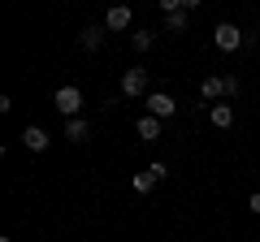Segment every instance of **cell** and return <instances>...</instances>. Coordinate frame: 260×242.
<instances>
[{
	"label": "cell",
	"instance_id": "cell-1",
	"mask_svg": "<svg viewBox=\"0 0 260 242\" xmlns=\"http://www.w3.org/2000/svg\"><path fill=\"white\" fill-rule=\"evenodd\" d=\"M121 95H126V100H139V95H148V69L130 65L126 74H121Z\"/></svg>",
	"mask_w": 260,
	"mask_h": 242
},
{
	"label": "cell",
	"instance_id": "cell-2",
	"mask_svg": "<svg viewBox=\"0 0 260 242\" xmlns=\"http://www.w3.org/2000/svg\"><path fill=\"white\" fill-rule=\"evenodd\" d=\"M213 44L221 48V52H239V48L247 44V35H243L239 26H230V22H221V26L213 30Z\"/></svg>",
	"mask_w": 260,
	"mask_h": 242
},
{
	"label": "cell",
	"instance_id": "cell-3",
	"mask_svg": "<svg viewBox=\"0 0 260 242\" xmlns=\"http://www.w3.org/2000/svg\"><path fill=\"white\" fill-rule=\"evenodd\" d=\"M56 112H65V117H78V108H83V91L78 87H61V91L52 95Z\"/></svg>",
	"mask_w": 260,
	"mask_h": 242
},
{
	"label": "cell",
	"instance_id": "cell-4",
	"mask_svg": "<svg viewBox=\"0 0 260 242\" xmlns=\"http://www.w3.org/2000/svg\"><path fill=\"white\" fill-rule=\"evenodd\" d=\"M148 112H152V117H160V121H169L178 112V100H174V95H165V91H152L148 95Z\"/></svg>",
	"mask_w": 260,
	"mask_h": 242
},
{
	"label": "cell",
	"instance_id": "cell-5",
	"mask_svg": "<svg viewBox=\"0 0 260 242\" xmlns=\"http://www.w3.org/2000/svg\"><path fill=\"white\" fill-rule=\"evenodd\" d=\"M208 121H213L217 130H230L234 126V104H213L208 108Z\"/></svg>",
	"mask_w": 260,
	"mask_h": 242
},
{
	"label": "cell",
	"instance_id": "cell-6",
	"mask_svg": "<svg viewBox=\"0 0 260 242\" xmlns=\"http://www.w3.org/2000/svg\"><path fill=\"white\" fill-rule=\"evenodd\" d=\"M22 143H26L30 151H44L52 139H48V130H44V126H26V130H22Z\"/></svg>",
	"mask_w": 260,
	"mask_h": 242
},
{
	"label": "cell",
	"instance_id": "cell-7",
	"mask_svg": "<svg viewBox=\"0 0 260 242\" xmlns=\"http://www.w3.org/2000/svg\"><path fill=\"white\" fill-rule=\"evenodd\" d=\"M104 26L109 30H130V5H113L109 18H104Z\"/></svg>",
	"mask_w": 260,
	"mask_h": 242
},
{
	"label": "cell",
	"instance_id": "cell-8",
	"mask_svg": "<svg viewBox=\"0 0 260 242\" xmlns=\"http://www.w3.org/2000/svg\"><path fill=\"white\" fill-rule=\"evenodd\" d=\"M135 130H139L143 143H156V139H160V117H152V112H148V117H139V126H135Z\"/></svg>",
	"mask_w": 260,
	"mask_h": 242
},
{
	"label": "cell",
	"instance_id": "cell-9",
	"mask_svg": "<svg viewBox=\"0 0 260 242\" xmlns=\"http://www.w3.org/2000/svg\"><path fill=\"white\" fill-rule=\"evenodd\" d=\"M200 95H204V100H221V95H225V83H221V74H208L204 78V83H200Z\"/></svg>",
	"mask_w": 260,
	"mask_h": 242
},
{
	"label": "cell",
	"instance_id": "cell-10",
	"mask_svg": "<svg viewBox=\"0 0 260 242\" xmlns=\"http://www.w3.org/2000/svg\"><path fill=\"white\" fill-rule=\"evenodd\" d=\"M87 134H91V126H87L83 117H70V126H65V139H70V143H87Z\"/></svg>",
	"mask_w": 260,
	"mask_h": 242
},
{
	"label": "cell",
	"instance_id": "cell-11",
	"mask_svg": "<svg viewBox=\"0 0 260 242\" xmlns=\"http://www.w3.org/2000/svg\"><path fill=\"white\" fill-rule=\"evenodd\" d=\"M100 44H104V30L100 26H87L83 35H78V48H83V52H95Z\"/></svg>",
	"mask_w": 260,
	"mask_h": 242
},
{
	"label": "cell",
	"instance_id": "cell-12",
	"mask_svg": "<svg viewBox=\"0 0 260 242\" xmlns=\"http://www.w3.org/2000/svg\"><path fill=\"white\" fill-rule=\"evenodd\" d=\"M156 182H160V177H156V173H152V169H148V173H135V177H130V186L139 190V195H148V190H152V186H156Z\"/></svg>",
	"mask_w": 260,
	"mask_h": 242
},
{
	"label": "cell",
	"instance_id": "cell-13",
	"mask_svg": "<svg viewBox=\"0 0 260 242\" xmlns=\"http://www.w3.org/2000/svg\"><path fill=\"white\" fill-rule=\"evenodd\" d=\"M186 22H191V18H186V9L165 13V30H174V35H178V30H186Z\"/></svg>",
	"mask_w": 260,
	"mask_h": 242
},
{
	"label": "cell",
	"instance_id": "cell-14",
	"mask_svg": "<svg viewBox=\"0 0 260 242\" xmlns=\"http://www.w3.org/2000/svg\"><path fill=\"white\" fill-rule=\"evenodd\" d=\"M130 44L139 48V52H148V48L156 44V35H152V30H135V35H130Z\"/></svg>",
	"mask_w": 260,
	"mask_h": 242
},
{
	"label": "cell",
	"instance_id": "cell-15",
	"mask_svg": "<svg viewBox=\"0 0 260 242\" xmlns=\"http://www.w3.org/2000/svg\"><path fill=\"white\" fill-rule=\"evenodd\" d=\"M221 83H225V95L234 100V95H239V78H234V74H221Z\"/></svg>",
	"mask_w": 260,
	"mask_h": 242
},
{
	"label": "cell",
	"instance_id": "cell-16",
	"mask_svg": "<svg viewBox=\"0 0 260 242\" xmlns=\"http://www.w3.org/2000/svg\"><path fill=\"white\" fill-rule=\"evenodd\" d=\"M182 9V0H160V13H178Z\"/></svg>",
	"mask_w": 260,
	"mask_h": 242
},
{
	"label": "cell",
	"instance_id": "cell-17",
	"mask_svg": "<svg viewBox=\"0 0 260 242\" xmlns=\"http://www.w3.org/2000/svg\"><path fill=\"white\" fill-rule=\"evenodd\" d=\"M247 208H251V212H256V216H260V190H256V195H251V199H247Z\"/></svg>",
	"mask_w": 260,
	"mask_h": 242
},
{
	"label": "cell",
	"instance_id": "cell-18",
	"mask_svg": "<svg viewBox=\"0 0 260 242\" xmlns=\"http://www.w3.org/2000/svg\"><path fill=\"white\" fill-rule=\"evenodd\" d=\"M200 5H204V0H182V9L191 13V9H200Z\"/></svg>",
	"mask_w": 260,
	"mask_h": 242
}]
</instances>
